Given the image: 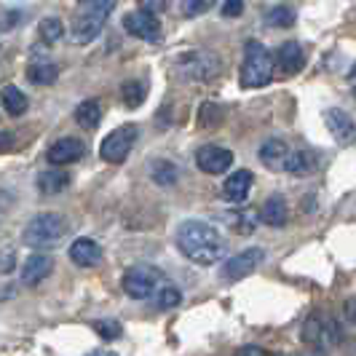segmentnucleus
Listing matches in <instances>:
<instances>
[{
	"instance_id": "obj_1",
	"label": "nucleus",
	"mask_w": 356,
	"mask_h": 356,
	"mask_svg": "<svg viewBox=\"0 0 356 356\" xmlns=\"http://www.w3.org/2000/svg\"><path fill=\"white\" fill-rule=\"evenodd\" d=\"M177 250L196 266H214L222 260L225 241L217 228L201 220H185L177 228Z\"/></svg>"
},
{
	"instance_id": "obj_2",
	"label": "nucleus",
	"mask_w": 356,
	"mask_h": 356,
	"mask_svg": "<svg viewBox=\"0 0 356 356\" xmlns=\"http://www.w3.org/2000/svg\"><path fill=\"white\" fill-rule=\"evenodd\" d=\"M78 11L72 17V38L78 43H91L102 33L107 17L113 11V0H78Z\"/></svg>"
},
{
	"instance_id": "obj_3",
	"label": "nucleus",
	"mask_w": 356,
	"mask_h": 356,
	"mask_svg": "<svg viewBox=\"0 0 356 356\" xmlns=\"http://www.w3.org/2000/svg\"><path fill=\"white\" fill-rule=\"evenodd\" d=\"M67 231H70V225H67V220L59 212L35 214V217L24 225V231H22V244H24V247H33V250L54 247Z\"/></svg>"
},
{
	"instance_id": "obj_4",
	"label": "nucleus",
	"mask_w": 356,
	"mask_h": 356,
	"mask_svg": "<svg viewBox=\"0 0 356 356\" xmlns=\"http://www.w3.org/2000/svg\"><path fill=\"white\" fill-rule=\"evenodd\" d=\"M270 78H273V56L260 40H250L244 51V65L238 72L241 89H260L270 83Z\"/></svg>"
},
{
	"instance_id": "obj_5",
	"label": "nucleus",
	"mask_w": 356,
	"mask_h": 356,
	"mask_svg": "<svg viewBox=\"0 0 356 356\" xmlns=\"http://www.w3.org/2000/svg\"><path fill=\"white\" fill-rule=\"evenodd\" d=\"M166 279H163V273H161L159 268L153 266H131L129 270L124 273V292L131 298V300H150L156 292H159V286L163 284Z\"/></svg>"
},
{
	"instance_id": "obj_6",
	"label": "nucleus",
	"mask_w": 356,
	"mask_h": 356,
	"mask_svg": "<svg viewBox=\"0 0 356 356\" xmlns=\"http://www.w3.org/2000/svg\"><path fill=\"white\" fill-rule=\"evenodd\" d=\"M220 70L222 62L212 51H188L177 59V72L185 81H212Z\"/></svg>"
},
{
	"instance_id": "obj_7",
	"label": "nucleus",
	"mask_w": 356,
	"mask_h": 356,
	"mask_svg": "<svg viewBox=\"0 0 356 356\" xmlns=\"http://www.w3.org/2000/svg\"><path fill=\"white\" fill-rule=\"evenodd\" d=\"M137 137H140V129L134 124L113 129L105 140H102V145H99V159L107 161V163H124L129 159L134 143H137Z\"/></svg>"
},
{
	"instance_id": "obj_8",
	"label": "nucleus",
	"mask_w": 356,
	"mask_h": 356,
	"mask_svg": "<svg viewBox=\"0 0 356 356\" xmlns=\"http://www.w3.org/2000/svg\"><path fill=\"white\" fill-rule=\"evenodd\" d=\"M196 166L204 175H222L233 166V153L220 145H204L196 150Z\"/></svg>"
},
{
	"instance_id": "obj_9",
	"label": "nucleus",
	"mask_w": 356,
	"mask_h": 356,
	"mask_svg": "<svg viewBox=\"0 0 356 356\" xmlns=\"http://www.w3.org/2000/svg\"><path fill=\"white\" fill-rule=\"evenodd\" d=\"M124 30L129 35L147 40V43H156L161 38V22L156 14H147V11H131L124 17Z\"/></svg>"
},
{
	"instance_id": "obj_10",
	"label": "nucleus",
	"mask_w": 356,
	"mask_h": 356,
	"mask_svg": "<svg viewBox=\"0 0 356 356\" xmlns=\"http://www.w3.org/2000/svg\"><path fill=\"white\" fill-rule=\"evenodd\" d=\"M263 260H266V252L263 250H257V247H254V250H244L241 254H236V257H231V260L225 263L222 276H225L228 282H238V279L254 273L257 268L263 266Z\"/></svg>"
},
{
	"instance_id": "obj_11",
	"label": "nucleus",
	"mask_w": 356,
	"mask_h": 356,
	"mask_svg": "<svg viewBox=\"0 0 356 356\" xmlns=\"http://www.w3.org/2000/svg\"><path fill=\"white\" fill-rule=\"evenodd\" d=\"M324 124L330 129V134L335 137V143L340 145H351L356 140V121L340 107H330L324 113Z\"/></svg>"
},
{
	"instance_id": "obj_12",
	"label": "nucleus",
	"mask_w": 356,
	"mask_h": 356,
	"mask_svg": "<svg viewBox=\"0 0 356 356\" xmlns=\"http://www.w3.org/2000/svg\"><path fill=\"white\" fill-rule=\"evenodd\" d=\"M83 153H86V145L81 143V140H75V137H62V140H56V143L49 147L46 159H49V163H54V166H67V163H75V161L83 159Z\"/></svg>"
},
{
	"instance_id": "obj_13",
	"label": "nucleus",
	"mask_w": 356,
	"mask_h": 356,
	"mask_svg": "<svg viewBox=\"0 0 356 356\" xmlns=\"http://www.w3.org/2000/svg\"><path fill=\"white\" fill-rule=\"evenodd\" d=\"M303 340L305 343H314V346L335 343V340H340V327L332 319L321 321V316H311L303 327Z\"/></svg>"
},
{
	"instance_id": "obj_14",
	"label": "nucleus",
	"mask_w": 356,
	"mask_h": 356,
	"mask_svg": "<svg viewBox=\"0 0 356 356\" xmlns=\"http://www.w3.org/2000/svg\"><path fill=\"white\" fill-rule=\"evenodd\" d=\"M54 270V260L43 252L30 254L24 263H22V284L24 286H38L49 273Z\"/></svg>"
},
{
	"instance_id": "obj_15",
	"label": "nucleus",
	"mask_w": 356,
	"mask_h": 356,
	"mask_svg": "<svg viewBox=\"0 0 356 356\" xmlns=\"http://www.w3.org/2000/svg\"><path fill=\"white\" fill-rule=\"evenodd\" d=\"M252 185H254V175H252L250 169H238V172H233L231 177L225 179L222 193H225V198L231 204H244L247 196H250Z\"/></svg>"
},
{
	"instance_id": "obj_16",
	"label": "nucleus",
	"mask_w": 356,
	"mask_h": 356,
	"mask_svg": "<svg viewBox=\"0 0 356 356\" xmlns=\"http://www.w3.org/2000/svg\"><path fill=\"white\" fill-rule=\"evenodd\" d=\"M70 260L81 268H94L102 260V247L94 238H75L70 244Z\"/></svg>"
},
{
	"instance_id": "obj_17",
	"label": "nucleus",
	"mask_w": 356,
	"mask_h": 356,
	"mask_svg": "<svg viewBox=\"0 0 356 356\" xmlns=\"http://www.w3.org/2000/svg\"><path fill=\"white\" fill-rule=\"evenodd\" d=\"M286 156H289V145L284 140H266L260 145V161L266 163L270 172H284Z\"/></svg>"
},
{
	"instance_id": "obj_18",
	"label": "nucleus",
	"mask_w": 356,
	"mask_h": 356,
	"mask_svg": "<svg viewBox=\"0 0 356 356\" xmlns=\"http://www.w3.org/2000/svg\"><path fill=\"white\" fill-rule=\"evenodd\" d=\"M276 59H279V67L284 72H300V67L305 65V54L303 49H300V43L298 40H286V43H282V49H279V54H276Z\"/></svg>"
},
{
	"instance_id": "obj_19",
	"label": "nucleus",
	"mask_w": 356,
	"mask_h": 356,
	"mask_svg": "<svg viewBox=\"0 0 356 356\" xmlns=\"http://www.w3.org/2000/svg\"><path fill=\"white\" fill-rule=\"evenodd\" d=\"M0 105L3 110L8 113V115H24L27 113V97H24V91L14 86V83H8V86H3L0 89Z\"/></svg>"
},
{
	"instance_id": "obj_20",
	"label": "nucleus",
	"mask_w": 356,
	"mask_h": 356,
	"mask_svg": "<svg viewBox=\"0 0 356 356\" xmlns=\"http://www.w3.org/2000/svg\"><path fill=\"white\" fill-rule=\"evenodd\" d=\"M286 217H289V209H286V201L284 196H270L263 204V222L270 225V228H282L286 225Z\"/></svg>"
},
{
	"instance_id": "obj_21",
	"label": "nucleus",
	"mask_w": 356,
	"mask_h": 356,
	"mask_svg": "<svg viewBox=\"0 0 356 356\" xmlns=\"http://www.w3.org/2000/svg\"><path fill=\"white\" fill-rule=\"evenodd\" d=\"M27 78L35 86H51V83H56V78H59V67L54 62H49V59H35L27 67Z\"/></svg>"
},
{
	"instance_id": "obj_22",
	"label": "nucleus",
	"mask_w": 356,
	"mask_h": 356,
	"mask_svg": "<svg viewBox=\"0 0 356 356\" xmlns=\"http://www.w3.org/2000/svg\"><path fill=\"white\" fill-rule=\"evenodd\" d=\"M67 185H70V177H67V172H62V169H46V172H40V177H38V191L46 193V196L62 193Z\"/></svg>"
},
{
	"instance_id": "obj_23",
	"label": "nucleus",
	"mask_w": 356,
	"mask_h": 356,
	"mask_svg": "<svg viewBox=\"0 0 356 356\" xmlns=\"http://www.w3.org/2000/svg\"><path fill=\"white\" fill-rule=\"evenodd\" d=\"M314 169H316V159H314V153H305V150H289L286 163H284V172L303 177V175H311Z\"/></svg>"
},
{
	"instance_id": "obj_24",
	"label": "nucleus",
	"mask_w": 356,
	"mask_h": 356,
	"mask_svg": "<svg viewBox=\"0 0 356 356\" xmlns=\"http://www.w3.org/2000/svg\"><path fill=\"white\" fill-rule=\"evenodd\" d=\"M75 121L81 129H97L102 121V105L97 99H86L75 107Z\"/></svg>"
},
{
	"instance_id": "obj_25",
	"label": "nucleus",
	"mask_w": 356,
	"mask_h": 356,
	"mask_svg": "<svg viewBox=\"0 0 356 356\" xmlns=\"http://www.w3.org/2000/svg\"><path fill=\"white\" fill-rule=\"evenodd\" d=\"M121 97H124L126 107H140L147 97V89H145L143 81H126L121 86Z\"/></svg>"
},
{
	"instance_id": "obj_26",
	"label": "nucleus",
	"mask_w": 356,
	"mask_h": 356,
	"mask_svg": "<svg viewBox=\"0 0 356 356\" xmlns=\"http://www.w3.org/2000/svg\"><path fill=\"white\" fill-rule=\"evenodd\" d=\"M150 175L159 185H175L177 179V166L172 161H153L150 163Z\"/></svg>"
},
{
	"instance_id": "obj_27",
	"label": "nucleus",
	"mask_w": 356,
	"mask_h": 356,
	"mask_svg": "<svg viewBox=\"0 0 356 356\" xmlns=\"http://www.w3.org/2000/svg\"><path fill=\"white\" fill-rule=\"evenodd\" d=\"M153 300H156V305L159 308H175V305H179V300H182V295H179V289L175 284H169V282H163V284L159 286V292L153 295Z\"/></svg>"
},
{
	"instance_id": "obj_28",
	"label": "nucleus",
	"mask_w": 356,
	"mask_h": 356,
	"mask_svg": "<svg viewBox=\"0 0 356 356\" xmlns=\"http://www.w3.org/2000/svg\"><path fill=\"white\" fill-rule=\"evenodd\" d=\"M266 22L270 27H289L295 24V11L289 6H273L266 11Z\"/></svg>"
},
{
	"instance_id": "obj_29",
	"label": "nucleus",
	"mask_w": 356,
	"mask_h": 356,
	"mask_svg": "<svg viewBox=\"0 0 356 356\" xmlns=\"http://www.w3.org/2000/svg\"><path fill=\"white\" fill-rule=\"evenodd\" d=\"M38 33H40V38H43L46 43H56V40H62V35H65V24H62V19L49 17L40 22Z\"/></svg>"
},
{
	"instance_id": "obj_30",
	"label": "nucleus",
	"mask_w": 356,
	"mask_h": 356,
	"mask_svg": "<svg viewBox=\"0 0 356 356\" xmlns=\"http://www.w3.org/2000/svg\"><path fill=\"white\" fill-rule=\"evenodd\" d=\"M91 327L97 330V335H99V338H105V340H118L121 335H124L121 324H118V321H113V319H99V321H94Z\"/></svg>"
},
{
	"instance_id": "obj_31",
	"label": "nucleus",
	"mask_w": 356,
	"mask_h": 356,
	"mask_svg": "<svg viewBox=\"0 0 356 356\" xmlns=\"http://www.w3.org/2000/svg\"><path fill=\"white\" fill-rule=\"evenodd\" d=\"M214 0H182V14L185 17H201L204 11L212 8Z\"/></svg>"
},
{
	"instance_id": "obj_32",
	"label": "nucleus",
	"mask_w": 356,
	"mask_h": 356,
	"mask_svg": "<svg viewBox=\"0 0 356 356\" xmlns=\"http://www.w3.org/2000/svg\"><path fill=\"white\" fill-rule=\"evenodd\" d=\"M137 3H140V8H143V11H147V14H156V17H159V14H163V11L169 8V0H137Z\"/></svg>"
},
{
	"instance_id": "obj_33",
	"label": "nucleus",
	"mask_w": 356,
	"mask_h": 356,
	"mask_svg": "<svg viewBox=\"0 0 356 356\" xmlns=\"http://www.w3.org/2000/svg\"><path fill=\"white\" fill-rule=\"evenodd\" d=\"M244 11V0H225L222 3V17H238Z\"/></svg>"
},
{
	"instance_id": "obj_34",
	"label": "nucleus",
	"mask_w": 356,
	"mask_h": 356,
	"mask_svg": "<svg viewBox=\"0 0 356 356\" xmlns=\"http://www.w3.org/2000/svg\"><path fill=\"white\" fill-rule=\"evenodd\" d=\"M236 356H273V354L266 351V348H260V346H244V348L236 351Z\"/></svg>"
},
{
	"instance_id": "obj_35",
	"label": "nucleus",
	"mask_w": 356,
	"mask_h": 356,
	"mask_svg": "<svg viewBox=\"0 0 356 356\" xmlns=\"http://www.w3.org/2000/svg\"><path fill=\"white\" fill-rule=\"evenodd\" d=\"M17 143V137L11 134V131H0V153H6V150H11Z\"/></svg>"
},
{
	"instance_id": "obj_36",
	"label": "nucleus",
	"mask_w": 356,
	"mask_h": 356,
	"mask_svg": "<svg viewBox=\"0 0 356 356\" xmlns=\"http://www.w3.org/2000/svg\"><path fill=\"white\" fill-rule=\"evenodd\" d=\"M346 311H348V316H351V321L356 324V298H354V300H348V303H346Z\"/></svg>"
},
{
	"instance_id": "obj_37",
	"label": "nucleus",
	"mask_w": 356,
	"mask_h": 356,
	"mask_svg": "<svg viewBox=\"0 0 356 356\" xmlns=\"http://www.w3.org/2000/svg\"><path fill=\"white\" fill-rule=\"evenodd\" d=\"M89 356H118L115 351H91Z\"/></svg>"
},
{
	"instance_id": "obj_38",
	"label": "nucleus",
	"mask_w": 356,
	"mask_h": 356,
	"mask_svg": "<svg viewBox=\"0 0 356 356\" xmlns=\"http://www.w3.org/2000/svg\"><path fill=\"white\" fill-rule=\"evenodd\" d=\"M348 78H351V81H354V83H356V65H354V67H351V72H348Z\"/></svg>"
},
{
	"instance_id": "obj_39",
	"label": "nucleus",
	"mask_w": 356,
	"mask_h": 356,
	"mask_svg": "<svg viewBox=\"0 0 356 356\" xmlns=\"http://www.w3.org/2000/svg\"><path fill=\"white\" fill-rule=\"evenodd\" d=\"M354 97H356V89H354Z\"/></svg>"
}]
</instances>
